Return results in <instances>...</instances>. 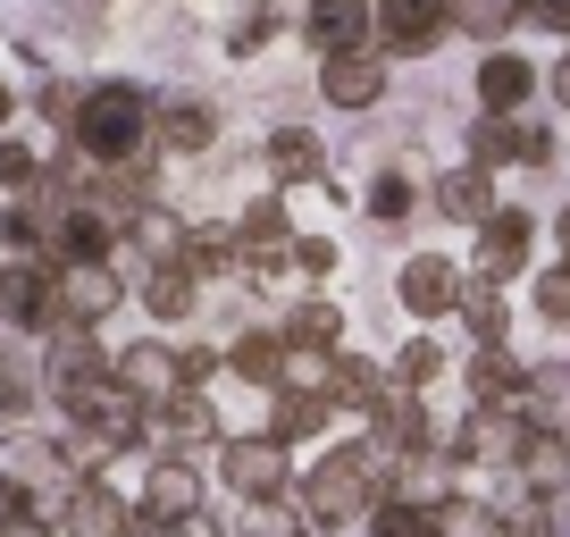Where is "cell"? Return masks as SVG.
<instances>
[{
  "mask_svg": "<svg viewBox=\"0 0 570 537\" xmlns=\"http://www.w3.org/2000/svg\"><path fill=\"white\" fill-rule=\"evenodd\" d=\"M336 268H344V244H336V235H294V277H303L311 294H320Z\"/></svg>",
  "mask_w": 570,
  "mask_h": 537,
  "instance_id": "39",
  "label": "cell"
},
{
  "mask_svg": "<svg viewBox=\"0 0 570 537\" xmlns=\"http://www.w3.org/2000/svg\"><path fill=\"white\" fill-rule=\"evenodd\" d=\"M126 496L151 520H194L202 504H210V462H202V453H142Z\"/></svg>",
  "mask_w": 570,
  "mask_h": 537,
  "instance_id": "5",
  "label": "cell"
},
{
  "mask_svg": "<svg viewBox=\"0 0 570 537\" xmlns=\"http://www.w3.org/2000/svg\"><path fill=\"white\" fill-rule=\"evenodd\" d=\"M336 429H344V420H336V403H327V394H268V412H261V437H277L294 462H303V453H320Z\"/></svg>",
  "mask_w": 570,
  "mask_h": 537,
  "instance_id": "17",
  "label": "cell"
},
{
  "mask_svg": "<svg viewBox=\"0 0 570 537\" xmlns=\"http://www.w3.org/2000/svg\"><path fill=\"white\" fill-rule=\"evenodd\" d=\"M361 529H370V537H436V512H428V504H394V496H377Z\"/></svg>",
  "mask_w": 570,
  "mask_h": 537,
  "instance_id": "37",
  "label": "cell"
},
{
  "mask_svg": "<svg viewBox=\"0 0 570 537\" xmlns=\"http://www.w3.org/2000/svg\"><path fill=\"white\" fill-rule=\"evenodd\" d=\"M261 168H268V194L327 185V144L311 135V126H268V135H261Z\"/></svg>",
  "mask_w": 570,
  "mask_h": 537,
  "instance_id": "18",
  "label": "cell"
},
{
  "mask_svg": "<svg viewBox=\"0 0 570 537\" xmlns=\"http://www.w3.org/2000/svg\"><path fill=\"white\" fill-rule=\"evenodd\" d=\"M462 277H470V268L453 261V252H403V268H394V303H403L420 328H436V320H453V303H462Z\"/></svg>",
  "mask_w": 570,
  "mask_h": 537,
  "instance_id": "8",
  "label": "cell"
},
{
  "mask_svg": "<svg viewBox=\"0 0 570 537\" xmlns=\"http://www.w3.org/2000/svg\"><path fill=\"white\" fill-rule=\"evenodd\" d=\"M546 85H553V101H562V109H570V51H562V59H553V76H546Z\"/></svg>",
  "mask_w": 570,
  "mask_h": 537,
  "instance_id": "45",
  "label": "cell"
},
{
  "mask_svg": "<svg viewBox=\"0 0 570 537\" xmlns=\"http://www.w3.org/2000/svg\"><path fill=\"white\" fill-rule=\"evenodd\" d=\"M109 387L135 394L142 412L168 403V394H185V336H126V344H109Z\"/></svg>",
  "mask_w": 570,
  "mask_h": 537,
  "instance_id": "6",
  "label": "cell"
},
{
  "mask_svg": "<svg viewBox=\"0 0 570 537\" xmlns=\"http://www.w3.org/2000/svg\"><path fill=\"white\" fill-rule=\"evenodd\" d=\"M76 109H85V85H68V76H42V85H35V118L51 126V135H68Z\"/></svg>",
  "mask_w": 570,
  "mask_h": 537,
  "instance_id": "40",
  "label": "cell"
},
{
  "mask_svg": "<svg viewBox=\"0 0 570 537\" xmlns=\"http://www.w3.org/2000/svg\"><path fill=\"white\" fill-rule=\"evenodd\" d=\"M445 370H453V344H445V336H403V344H394V361H386V378H394L403 394H428Z\"/></svg>",
  "mask_w": 570,
  "mask_h": 537,
  "instance_id": "33",
  "label": "cell"
},
{
  "mask_svg": "<svg viewBox=\"0 0 570 537\" xmlns=\"http://www.w3.org/2000/svg\"><path fill=\"white\" fill-rule=\"evenodd\" d=\"M520 378H529V361H520L512 344H470V361H462V394L470 403H512Z\"/></svg>",
  "mask_w": 570,
  "mask_h": 537,
  "instance_id": "29",
  "label": "cell"
},
{
  "mask_svg": "<svg viewBox=\"0 0 570 537\" xmlns=\"http://www.w3.org/2000/svg\"><path fill=\"white\" fill-rule=\"evenodd\" d=\"M0 328L9 336H51V261H0Z\"/></svg>",
  "mask_w": 570,
  "mask_h": 537,
  "instance_id": "12",
  "label": "cell"
},
{
  "mask_svg": "<svg viewBox=\"0 0 570 537\" xmlns=\"http://www.w3.org/2000/svg\"><path fill=\"white\" fill-rule=\"evenodd\" d=\"M9 118H18V85L0 76V135H9Z\"/></svg>",
  "mask_w": 570,
  "mask_h": 537,
  "instance_id": "46",
  "label": "cell"
},
{
  "mask_svg": "<svg viewBox=\"0 0 570 537\" xmlns=\"http://www.w3.org/2000/svg\"><path fill=\"white\" fill-rule=\"evenodd\" d=\"M277 336L303 344V353H344V303L336 294H294L277 311Z\"/></svg>",
  "mask_w": 570,
  "mask_h": 537,
  "instance_id": "28",
  "label": "cell"
},
{
  "mask_svg": "<svg viewBox=\"0 0 570 537\" xmlns=\"http://www.w3.org/2000/svg\"><path fill=\"white\" fill-rule=\"evenodd\" d=\"M294 470L303 462L261 429H235L227 446L210 453V487L235 504V512H252V504H294Z\"/></svg>",
  "mask_w": 570,
  "mask_h": 537,
  "instance_id": "3",
  "label": "cell"
},
{
  "mask_svg": "<svg viewBox=\"0 0 570 537\" xmlns=\"http://www.w3.org/2000/svg\"><path fill=\"white\" fill-rule=\"evenodd\" d=\"M453 26L479 35V42H503L520 26V0H453Z\"/></svg>",
  "mask_w": 570,
  "mask_h": 537,
  "instance_id": "38",
  "label": "cell"
},
{
  "mask_svg": "<svg viewBox=\"0 0 570 537\" xmlns=\"http://www.w3.org/2000/svg\"><path fill=\"white\" fill-rule=\"evenodd\" d=\"M520 26H546V35H570V0H520Z\"/></svg>",
  "mask_w": 570,
  "mask_h": 537,
  "instance_id": "43",
  "label": "cell"
},
{
  "mask_svg": "<svg viewBox=\"0 0 570 537\" xmlns=\"http://www.w3.org/2000/svg\"><path fill=\"white\" fill-rule=\"evenodd\" d=\"M377 496H386V453H377L361 429H336L320 453H311V470H294V520H303L311 537L361 529Z\"/></svg>",
  "mask_w": 570,
  "mask_h": 537,
  "instance_id": "1",
  "label": "cell"
},
{
  "mask_svg": "<svg viewBox=\"0 0 570 537\" xmlns=\"http://www.w3.org/2000/svg\"><path fill=\"white\" fill-rule=\"evenodd\" d=\"M68 152H85L92 168H135L151 160V92L142 85H85V109L59 135Z\"/></svg>",
  "mask_w": 570,
  "mask_h": 537,
  "instance_id": "2",
  "label": "cell"
},
{
  "mask_svg": "<svg viewBox=\"0 0 570 537\" xmlns=\"http://www.w3.org/2000/svg\"><path fill=\"white\" fill-rule=\"evenodd\" d=\"M394 378H386V361H370V353H353V344H344L336 361H327V403H336V420H370L377 412V394H386Z\"/></svg>",
  "mask_w": 570,
  "mask_h": 537,
  "instance_id": "23",
  "label": "cell"
},
{
  "mask_svg": "<svg viewBox=\"0 0 570 537\" xmlns=\"http://www.w3.org/2000/svg\"><path fill=\"white\" fill-rule=\"evenodd\" d=\"M470 92H479V118H520L529 92H537V68L520 51H487L479 76H470Z\"/></svg>",
  "mask_w": 570,
  "mask_h": 537,
  "instance_id": "25",
  "label": "cell"
},
{
  "mask_svg": "<svg viewBox=\"0 0 570 537\" xmlns=\"http://www.w3.org/2000/svg\"><path fill=\"white\" fill-rule=\"evenodd\" d=\"M126 520H135V496L118 479H76L51 512V537H126Z\"/></svg>",
  "mask_w": 570,
  "mask_h": 537,
  "instance_id": "11",
  "label": "cell"
},
{
  "mask_svg": "<svg viewBox=\"0 0 570 537\" xmlns=\"http://www.w3.org/2000/svg\"><path fill=\"white\" fill-rule=\"evenodd\" d=\"M303 42L320 59L377 51V0H311V9H303Z\"/></svg>",
  "mask_w": 570,
  "mask_h": 537,
  "instance_id": "16",
  "label": "cell"
},
{
  "mask_svg": "<svg viewBox=\"0 0 570 537\" xmlns=\"http://www.w3.org/2000/svg\"><path fill=\"white\" fill-rule=\"evenodd\" d=\"M126 303H135L126 261H51V311H59V328H92V336H101Z\"/></svg>",
  "mask_w": 570,
  "mask_h": 537,
  "instance_id": "4",
  "label": "cell"
},
{
  "mask_svg": "<svg viewBox=\"0 0 570 537\" xmlns=\"http://www.w3.org/2000/svg\"><path fill=\"white\" fill-rule=\"evenodd\" d=\"M529 303H537V320H546V328H570V261L537 268V286H529Z\"/></svg>",
  "mask_w": 570,
  "mask_h": 537,
  "instance_id": "41",
  "label": "cell"
},
{
  "mask_svg": "<svg viewBox=\"0 0 570 537\" xmlns=\"http://www.w3.org/2000/svg\"><path fill=\"white\" fill-rule=\"evenodd\" d=\"M512 412H520V429H562L570 420V370H529L520 394H512Z\"/></svg>",
  "mask_w": 570,
  "mask_h": 537,
  "instance_id": "32",
  "label": "cell"
},
{
  "mask_svg": "<svg viewBox=\"0 0 570 537\" xmlns=\"http://www.w3.org/2000/svg\"><path fill=\"white\" fill-rule=\"evenodd\" d=\"M361 211H370L377 227H403V218L420 211V185H411L403 168H377V177H370V194H361Z\"/></svg>",
  "mask_w": 570,
  "mask_h": 537,
  "instance_id": "35",
  "label": "cell"
},
{
  "mask_svg": "<svg viewBox=\"0 0 570 537\" xmlns=\"http://www.w3.org/2000/svg\"><path fill=\"white\" fill-rule=\"evenodd\" d=\"M553 244H562V261H570V202L553 211Z\"/></svg>",
  "mask_w": 570,
  "mask_h": 537,
  "instance_id": "47",
  "label": "cell"
},
{
  "mask_svg": "<svg viewBox=\"0 0 570 537\" xmlns=\"http://www.w3.org/2000/svg\"><path fill=\"white\" fill-rule=\"evenodd\" d=\"M185 268H194L202 286H210V277H244V244H235V218H194V227H185Z\"/></svg>",
  "mask_w": 570,
  "mask_h": 537,
  "instance_id": "30",
  "label": "cell"
},
{
  "mask_svg": "<svg viewBox=\"0 0 570 537\" xmlns=\"http://www.w3.org/2000/svg\"><path fill=\"white\" fill-rule=\"evenodd\" d=\"M202 277L185 261H168V268H135V311L151 328H160V336H177V328H194V311H202Z\"/></svg>",
  "mask_w": 570,
  "mask_h": 537,
  "instance_id": "14",
  "label": "cell"
},
{
  "mask_svg": "<svg viewBox=\"0 0 570 537\" xmlns=\"http://www.w3.org/2000/svg\"><path fill=\"white\" fill-rule=\"evenodd\" d=\"M42 261H126V235L109 227L92 202H68L51 227V244H42Z\"/></svg>",
  "mask_w": 570,
  "mask_h": 537,
  "instance_id": "21",
  "label": "cell"
},
{
  "mask_svg": "<svg viewBox=\"0 0 570 537\" xmlns=\"http://www.w3.org/2000/svg\"><path fill=\"white\" fill-rule=\"evenodd\" d=\"M428 211L479 235L487 218H495V177H487V168H470V160H462V168H445V177L428 185Z\"/></svg>",
  "mask_w": 570,
  "mask_h": 537,
  "instance_id": "27",
  "label": "cell"
},
{
  "mask_svg": "<svg viewBox=\"0 0 570 537\" xmlns=\"http://www.w3.org/2000/svg\"><path fill=\"white\" fill-rule=\"evenodd\" d=\"M453 26V0H377V51L386 59H428Z\"/></svg>",
  "mask_w": 570,
  "mask_h": 537,
  "instance_id": "13",
  "label": "cell"
},
{
  "mask_svg": "<svg viewBox=\"0 0 570 537\" xmlns=\"http://www.w3.org/2000/svg\"><path fill=\"white\" fill-rule=\"evenodd\" d=\"M218 353H227V378H235V387L277 394V378H285V336H277V320H268V328H235Z\"/></svg>",
  "mask_w": 570,
  "mask_h": 537,
  "instance_id": "24",
  "label": "cell"
},
{
  "mask_svg": "<svg viewBox=\"0 0 570 537\" xmlns=\"http://www.w3.org/2000/svg\"><path fill=\"white\" fill-rule=\"evenodd\" d=\"M85 378H109V344L92 336V328H51V336H42V394L85 387Z\"/></svg>",
  "mask_w": 570,
  "mask_h": 537,
  "instance_id": "22",
  "label": "cell"
},
{
  "mask_svg": "<svg viewBox=\"0 0 570 537\" xmlns=\"http://www.w3.org/2000/svg\"><path fill=\"white\" fill-rule=\"evenodd\" d=\"M0 537H51V512H35V504H26V512H0Z\"/></svg>",
  "mask_w": 570,
  "mask_h": 537,
  "instance_id": "44",
  "label": "cell"
},
{
  "mask_svg": "<svg viewBox=\"0 0 570 537\" xmlns=\"http://www.w3.org/2000/svg\"><path fill=\"white\" fill-rule=\"evenodd\" d=\"M553 160V135L546 126H529V118H479L470 126V168H546Z\"/></svg>",
  "mask_w": 570,
  "mask_h": 537,
  "instance_id": "15",
  "label": "cell"
},
{
  "mask_svg": "<svg viewBox=\"0 0 570 537\" xmlns=\"http://www.w3.org/2000/svg\"><path fill=\"white\" fill-rule=\"evenodd\" d=\"M537 261V218L529 211H512V202H495V218L479 227V244H470V277H487V286H512L520 268Z\"/></svg>",
  "mask_w": 570,
  "mask_h": 537,
  "instance_id": "9",
  "label": "cell"
},
{
  "mask_svg": "<svg viewBox=\"0 0 570 537\" xmlns=\"http://www.w3.org/2000/svg\"><path fill=\"white\" fill-rule=\"evenodd\" d=\"M436 537H503V512L487 496H462V487H453V496L436 504Z\"/></svg>",
  "mask_w": 570,
  "mask_h": 537,
  "instance_id": "34",
  "label": "cell"
},
{
  "mask_svg": "<svg viewBox=\"0 0 570 537\" xmlns=\"http://www.w3.org/2000/svg\"><path fill=\"white\" fill-rule=\"evenodd\" d=\"M227 446V412H218V394L210 387H185V394H168V403H151V446L142 453H210Z\"/></svg>",
  "mask_w": 570,
  "mask_h": 537,
  "instance_id": "7",
  "label": "cell"
},
{
  "mask_svg": "<svg viewBox=\"0 0 570 537\" xmlns=\"http://www.w3.org/2000/svg\"><path fill=\"white\" fill-rule=\"evenodd\" d=\"M42 160H51V152H42L35 135H0V194H9V202H18V194H35Z\"/></svg>",
  "mask_w": 570,
  "mask_h": 537,
  "instance_id": "36",
  "label": "cell"
},
{
  "mask_svg": "<svg viewBox=\"0 0 570 537\" xmlns=\"http://www.w3.org/2000/svg\"><path fill=\"white\" fill-rule=\"evenodd\" d=\"M453 320L470 328V344H512V303H503V286H487V277H462Z\"/></svg>",
  "mask_w": 570,
  "mask_h": 537,
  "instance_id": "31",
  "label": "cell"
},
{
  "mask_svg": "<svg viewBox=\"0 0 570 537\" xmlns=\"http://www.w3.org/2000/svg\"><path fill=\"white\" fill-rule=\"evenodd\" d=\"M218 144V109L202 92H151V152L160 160H202Z\"/></svg>",
  "mask_w": 570,
  "mask_h": 537,
  "instance_id": "10",
  "label": "cell"
},
{
  "mask_svg": "<svg viewBox=\"0 0 570 537\" xmlns=\"http://www.w3.org/2000/svg\"><path fill=\"white\" fill-rule=\"evenodd\" d=\"M512 487H520V496H537V504L570 496V437L562 429H529V437H520V453H512Z\"/></svg>",
  "mask_w": 570,
  "mask_h": 537,
  "instance_id": "20",
  "label": "cell"
},
{
  "mask_svg": "<svg viewBox=\"0 0 570 537\" xmlns=\"http://www.w3.org/2000/svg\"><path fill=\"white\" fill-rule=\"evenodd\" d=\"M185 227H194V218H185L177 202H151V211L126 227V277H135V268H168V261H185Z\"/></svg>",
  "mask_w": 570,
  "mask_h": 537,
  "instance_id": "26",
  "label": "cell"
},
{
  "mask_svg": "<svg viewBox=\"0 0 570 537\" xmlns=\"http://www.w3.org/2000/svg\"><path fill=\"white\" fill-rule=\"evenodd\" d=\"M562 370H570V361H562Z\"/></svg>",
  "mask_w": 570,
  "mask_h": 537,
  "instance_id": "48",
  "label": "cell"
},
{
  "mask_svg": "<svg viewBox=\"0 0 570 537\" xmlns=\"http://www.w3.org/2000/svg\"><path fill=\"white\" fill-rule=\"evenodd\" d=\"M268 35H277V9H268V0H252L244 18L227 26V51H235V59H252V51H268Z\"/></svg>",
  "mask_w": 570,
  "mask_h": 537,
  "instance_id": "42",
  "label": "cell"
},
{
  "mask_svg": "<svg viewBox=\"0 0 570 537\" xmlns=\"http://www.w3.org/2000/svg\"><path fill=\"white\" fill-rule=\"evenodd\" d=\"M386 51H344V59H320V101L344 109V118H361V109L386 101Z\"/></svg>",
  "mask_w": 570,
  "mask_h": 537,
  "instance_id": "19",
  "label": "cell"
}]
</instances>
